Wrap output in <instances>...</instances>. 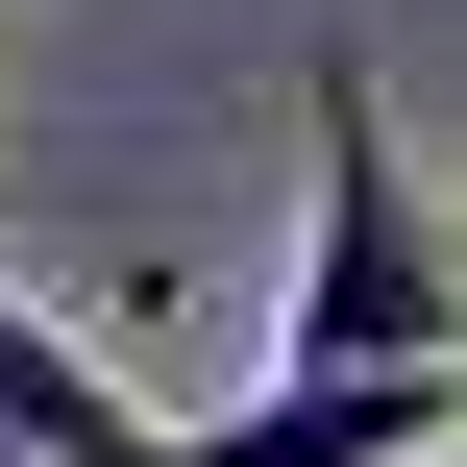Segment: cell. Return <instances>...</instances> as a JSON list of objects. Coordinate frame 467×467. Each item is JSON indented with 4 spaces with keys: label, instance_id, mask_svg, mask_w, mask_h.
<instances>
[{
    "label": "cell",
    "instance_id": "obj_3",
    "mask_svg": "<svg viewBox=\"0 0 467 467\" xmlns=\"http://www.w3.org/2000/svg\"><path fill=\"white\" fill-rule=\"evenodd\" d=\"M0 467H25V443H0Z\"/></svg>",
    "mask_w": 467,
    "mask_h": 467
},
{
    "label": "cell",
    "instance_id": "obj_1",
    "mask_svg": "<svg viewBox=\"0 0 467 467\" xmlns=\"http://www.w3.org/2000/svg\"><path fill=\"white\" fill-rule=\"evenodd\" d=\"M296 123H320V246H296V345H467L443 296V222H419V172H394V99L320 49L296 74Z\"/></svg>",
    "mask_w": 467,
    "mask_h": 467
},
{
    "label": "cell",
    "instance_id": "obj_2",
    "mask_svg": "<svg viewBox=\"0 0 467 467\" xmlns=\"http://www.w3.org/2000/svg\"><path fill=\"white\" fill-rule=\"evenodd\" d=\"M0 443H25V467H172V419H148L49 296H0Z\"/></svg>",
    "mask_w": 467,
    "mask_h": 467
}]
</instances>
